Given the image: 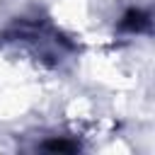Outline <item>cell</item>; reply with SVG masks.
<instances>
[{"mask_svg":"<svg viewBox=\"0 0 155 155\" xmlns=\"http://www.w3.org/2000/svg\"><path fill=\"white\" fill-rule=\"evenodd\" d=\"M46 150H53V153H75L78 145L75 143H65V140H51V143H44Z\"/></svg>","mask_w":155,"mask_h":155,"instance_id":"1","label":"cell"}]
</instances>
